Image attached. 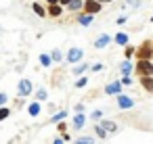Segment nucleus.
Here are the masks:
<instances>
[{
  "mask_svg": "<svg viewBox=\"0 0 153 144\" xmlns=\"http://www.w3.org/2000/svg\"><path fill=\"white\" fill-rule=\"evenodd\" d=\"M136 61H153V40H145L136 48Z\"/></svg>",
  "mask_w": 153,
  "mask_h": 144,
  "instance_id": "nucleus-1",
  "label": "nucleus"
},
{
  "mask_svg": "<svg viewBox=\"0 0 153 144\" xmlns=\"http://www.w3.org/2000/svg\"><path fill=\"white\" fill-rule=\"evenodd\" d=\"M134 73L138 77H153V61H136Z\"/></svg>",
  "mask_w": 153,
  "mask_h": 144,
  "instance_id": "nucleus-2",
  "label": "nucleus"
},
{
  "mask_svg": "<svg viewBox=\"0 0 153 144\" xmlns=\"http://www.w3.org/2000/svg\"><path fill=\"white\" fill-rule=\"evenodd\" d=\"M32 92H34V84H32V79H27V77L19 79V84H17V96H19V98H27Z\"/></svg>",
  "mask_w": 153,
  "mask_h": 144,
  "instance_id": "nucleus-3",
  "label": "nucleus"
},
{
  "mask_svg": "<svg viewBox=\"0 0 153 144\" xmlns=\"http://www.w3.org/2000/svg\"><path fill=\"white\" fill-rule=\"evenodd\" d=\"M82 59H84V50L78 48V46H71V48L67 50V54H65V61L71 63V65H78Z\"/></svg>",
  "mask_w": 153,
  "mask_h": 144,
  "instance_id": "nucleus-4",
  "label": "nucleus"
},
{
  "mask_svg": "<svg viewBox=\"0 0 153 144\" xmlns=\"http://www.w3.org/2000/svg\"><path fill=\"white\" fill-rule=\"evenodd\" d=\"M103 11V4L99 2V0H84V11L82 13H86V15H99Z\"/></svg>",
  "mask_w": 153,
  "mask_h": 144,
  "instance_id": "nucleus-5",
  "label": "nucleus"
},
{
  "mask_svg": "<svg viewBox=\"0 0 153 144\" xmlns=\"http://www.w3.org/2000/svg\"><path fill=\"white\" fill-rule=\"evenodd\" d=\"M117 107H120L122 111H128V109L134 107V98H130V96H126V94H117Z\"/></svg>",
  "mask_w": 153,
  "mask_h": 144,
  "instance_id": "nucleus-6",
  "label": "nucleus"
},
{
  "mask_svg": "<svg viewBox=\"0 0 153 144\" xmlns=\"http://www.w3.org/2000/svg\"><path fill=\"white\" fill-rule=\"evenodd\" d=\"M111 42H113V38H111L109 34H101V36H99V38L94 40V48H97V50H101V48L109 46Z\"/></svg>",
  "mask_w": 153,
  "mask_h": 144,
  "instance_id": "nucleus-7",
  "label": "nucleus"
},
{
  "mask_svg": "<svg viewBox=\"0 0 153 144\" xmlns=\"http://www.w3.org/2000/svg\"><path fill=\"white\" fill-rule=\"evenodd\" d=\"M120 73H122V77H130V73H134V65H132V61H122L120 63Z\"/></svg>",
  "mask_w": 153,
  "mask_h": 144,
  "instance_id": "nucleus-8",
  "label": "nucleus"
},
{
  "mask_svg": "<svg viewBox=\"0 0 153 144\" xmlns=\"http://www.w3.org/2000/svg\"><path fill=\"white\" fill-rule=\"evenodd\" d=\"M105 94H109V96L122 94V82H111V84H107V86H105Z\"/></svg>",
  "mask_w": 153,
  "mask_h": 144,
  "instance_id": "nucleus-9",
  "label": "nucleus"
},
{
  "mask_svg": "<svg viewBox=\"0 0 153 144\" xmlns=\"http://www.w3.org/2000/svg\"><path fill=\"white\" fill-rule=\"evenodd\" d=\"M46 15L53 17V19H59V17L63 15V7H61V4H48V7H46Z\"/></svg>",
  "mask_w": 153,
  "mask_h": 144,
  "instance_id": "nucleus-10",
  "label": "nucleus"
},
{
  "mask_svg": "<svg viewBox=\"0 0 153 144\" xmlns=\"http://www.w3.org/2000/svg\"><path fill=\"white\" fill-rule=\"evenodd\" d=\"M99 123H101V127H103L107 134H115V132H117V123L111 121V119H101Z\"/></svg>",
  "mask_w": 153,
  "mask_h": 144,
  "instance_id": "nucleus-11",
  "label": "nucleus"
},
{
  "mask_svg": "<svg viewBox=\"0 0 153 144\" xmlns=\"http://www.w3.org/2000/svg\"><path fill=\"white\" fill-rule=\"evenodd\" d=\"M71 125H74V129H82L86 125V115L84 113H76V117L71 119Z\"/></svg>",
  "mask_w": 153,
  "mask_h": 144,
  "instance_id": "nucleus-12",
  "label": "nucleus"
},
{
  "mask_svg": "<svg viewBox=\"0 0 153 144\" xmlns=\"http://www.w3.org/2000/svg\"><path fill=\"white\" fill-rule=\"evenodd\" d=\"M40 111H42V104H40L38 100H32V102L27 104V113H30V117H38Z\"/></svg>",
  "mask_w": 153,
  "mask_h": 144,
  "instance_id": "nucleus-13",
  "label": "nucleus"
},
{
  "mask_svg": "<svg viewBox=\"0 0 153 144\" xmlns=\"http://www.w3.org/2000/svg\"><path fill=\"white\" fill-rule=\"evenodd\" d=\"M88 69H90V65H88V63H80V65H76V67L71 69V73H74L76 77H82Z\"/></svg>",
  "mask_w": 153,
  "mask_h": 144,
  "instance_id": "nucleus-14",
  "label": "nucleus"
},
{
  "mask_svg": "<svg viewBox=\"0 0 153 144\" xmlns=\"http://www.w3.org/2000/svg\"><path fill=\"white\" fill-rule=\"evenodd\" d=\"M138 82H140V86H143L145 92L153 94V77H138Z\"/></svg>",
  "mask_w": 153,
  "mask_h": 144,
  "instance_id": "nucleus-15",
  "label": "nucleus"
},
{
  "mask_svg": "<svg viewBox=\"0 0 153 144\" xmlns=\"http://www.w3.org/2000/svg\"><path fill=\"white\" fill-rule=\"evenodd\" d=\"M67 11H71V13H82V11H84V0H71L69 7H67Z\"/></svg>",
  "mask_w": 153,
  "mask_h": 144,
  "instance_id": "nucleus-16",
  "label": "nucleus"
},
{
  "mask_svg": "<svg viewBox=\"0 0 153 144\" xmlns=\"http://www.w3.org/2000/svg\"><path fill=\"white\" fill-rule=\"evenodd\" d=\"M78 23L82 27H88L92 23V15H86V13H78Z\"/></svg>",
  "mask_w": 153,
  "mask_h": 144,
  "instance_id": "nucleus-17",
  "label": "nucleus"
},
{
  "mask_svg": "<svg viewBox=\"0 0 153 144\" xmlns=\"http://www.w3.org/2000/svg\"><path fill=\"white\" fill-rule=\"evenodd\" d=\"M128 40H130V38H128V34H124V32H120V34H115V36H113V42H115V44H120V46H128Z\"/></svg>",
  "mask_w": 153,
  "mask_h": 144,
  "instance_id": "nucleus-18",
  "label": "nucleus"
},
{
  "mask_svg": "<svg viewBox=\"0 0 153 144\" xmlns=\"http://www.w3.org/2000/svg\"><path fill=\"white\" fill-rule=\"evenodd\" d=\"M40 65H42V67H51V65H53L51 52H42V54H40Z\"/></svg>",
  "mask_w": 153,
  "mask_h": 144,
  "instance_id": "nucleus-19",
  "label": "nucleus"
},
{
  "mask_svg": "<svg viewBox=\"0 0 153 144\" xmlns=\"http://www.w3.org/2000/svg\"><path fill=\"white\" fill-rule=\"evenodd\" d=\"M65 117H67V111L63 109V111H57L53 117H51V123H59V121H65Z\"/></svg>",
  "mask_w": 153,
  "mask_h": 144,
  "instance_id": "nucleus-20",
  "label": "nucleus"
},
{
  "mask_svg": "<svg viewBox=\"0 0 153 144\" xmlns=\"http://www.w3.org/2000/svg\"><path fill=\"white\" fill-rule=\"evenodd\" d=\"M32 11H34L38 17H46V9H44L40 2H34V4H32Z\"/></svg>",
  "mask_w": 153,
  "mask_h": 144,
  "instance_id": "nucleus-21",
  "label": "nucleus"
},
{
  "mask_svg": "<svg viewBox=\"0 0 153 144\" xmlns=\"http://www.w3.org/2000/svg\"><path fill=\"white\" fill-rule=\"evenodd\" d=\"M134 54H136V48L128 44V46H126V50H124V57H126V61H132V59H134Z\"/></svg>",
  "mask_w": 153,
  "mask_h": 144,
  "instance_id": "nucleus-22",
  "label": "nucleus"
},
{
  "mask_svg": "<svg viewBox=\"0 0 153 144\" xmlns=\"http://www.w3.org/2000/svg\"><path fill=\"white\" fill-rule=\"evenodd\" d=\"M46 98H48V90L38 88V90H36V100H38V102H42V100H46Z\"/></svg>",
  "mask_w": 153,
  "mask_h": 144,
  "instance_id": "nucleus-23",
  "label": "nucleus"
},
{
  "mask_svg": "<svg viewBox=\"0 0 153 144\" xmlns=\"http://www.w3.org/2000/svg\"><path fill=\"white\" fill-rule=\"evenodd\" d=\"M74 144H94V138L92 136H80L78 140H74Z\"/></svg>",
  "mask_w": 153,
  "mask_h": 144,
  "instance_id": "nucleus-24",
  "label": "nucleus"
},
{
  "mask_svg": "<svg viewBox=\"0 0 153 144\" xmlns=\"http://www.w3.org/2000/svg\"><path fill=\"white\" fill-rule=\"evenodd\" d=\"M51 57H53V63H61V61H63V52H61L59 48L51 50Z\"/></svg>",
  "mask_w": 153,
  "mask_h": 144,
  "instance_id": "nucleus-25",
  "label": "nucleus"
},
{
  "mask_svg": "<svg viewBox=\"0 0 153 144\" xmlns=\"http://www.w3.org/2000/svg\"><path fill=\"white\" fill-rule=\"evenodd\" d=\"M94 134H97L101 140H105V138H107V132L101 127V123H94Z\"/></svg>",
  "mask_w": 153,
  "mask_h": 144,
  "instance_id": "nucleus-26",
  "label": "nucleus"
},
{
  "mask_svg": "<svg viewBox=\"0 0 153 144\" xmlns=\"http://www.w3.org/2000/svg\"><path fill=\"white\" fill-rule=\"evenodd\" d=\"M9 115H11V109L9 107H0V121L9 119Z\"/></svg>",
  "mask_w": 153,
  "mask_h": 144,
  "instance_id": "nucleus-27",
  "label": "nucleus"
},
{
  "mask_svg": "<svg viewBox=\"0 0 153 144\" xmlns=\"http://www.w3.org/2000/svg\"><path fill=\"white\" fill-rule=\"evenodd\" d=\"M86 84H88V77H86V75H82V77L76 79V88H84Z\"/></svg>",
  "mask_w": 153,
  "mask_h": 144,
  "instance_id": "nucleus-28",
  "label": "nucleus"
},
{
  "mask_svg": "<svg viewBox=\"0 0 153 144\" xmlns=\"http://www.w3.org/2000/svg\"><path fill=\"white\" fill-rule=\"evenodd\" d=\"M90 119H92V121H97V123H99V121H101V119H103V111H92V113H90Z\"/></svg>",
  "mask_w": 153,
  "mask_h": 144,
  "instance_id": "nucleus-29",
  "label": "nucleus"
},
{
  "mask_svg": "<svg viewBox=\"0 0 153 144\" xmlns=\"http://www.w3.org/2000/svg\"><path fill=\"white\" fill-rule=\"evenodd\" d=\"M126 4L132 7V9H138V7L143 4V0H126Z\"/></svg>",
  "mask_w": 153,
  "mask_h": 144,
  "instance_id": "nucleus-30",
  "label": "nucleus"
},
{
  "mask_svg": "<svg viewBox=\"0 0 153 144\" xmlns=\"http://www.w3.org/2000/svg\"><path fill=\"white\" fill-rule=\"evenodd\" d=\"M57 129H59V134H65V132H67V123H65V121H59V123H57Z\"/></svg>",
  "mask_w": 153,
  "mask_h": 144,
  "instance_id": "nucleus-31",
  "label": "nucleus"
},
{
  "mask_svg": "<svg viewBox=\"0 0 153 144\" xmlns=\"http://www.w3.org/2000/svg\"><path fill=\"white\" fill-rule=\"evenodd\" d=\"M9 102V94L7 92H0V107H4Z\"/></svg>",
  "mask_w": 153,
  "mask_h": 144,
  "instance_id": "nucleus-32",
  "label": "nucleus"
},
{
  "mask_svg": "<svg viewBox=\"0 0 153 144\" xmlns=\"http://www.w3.org/2000/svg\"><path fill=\"white\" fill-rule=\"evenodd\" d=\"M126 21H128V17H126V15H122V17H117V19H115V25H124Z\"/></svg>",
  "mask_w": 153,
  "mask_h": 144,
  "instance_id": "nucleus-33",
  "label": "nucleus"
},
{
  "mask_svg": "<svg viewBox=\"0 0 153 144\" xmlns=\"http://www.w3.org/2000/svg\"><path fill=\"white\" fill-rule=\"evenodd\" d=\"M101 69H103V65H101V63H94V65H90V71H94V73H97V71H101Z\"/></svg>",
  "mask_w": 153,
  "mask_h": 144,
  "instance_id": "nucleus-34",
  "label": "nucleus"
},
{
  "mask_svg": "<svg viewBox=\"0 0 153 144\" xmlns=\"http://www.w3.org/2000/svg\"><path fill=\"white\" fill-rule=\"evenodd\" d=\"M120 82H122V86H130L132 84V77H122Z\"/></svg>",
  "mask_w": 153,
  "mask_h": 144,
  "instance_id": "nucleus-35",
  "label": "nucleus"
},
{
  "mask_svg": "<svg viewBox=\"0 0 153 144\" xmlns=\"http://www.w3.org/2000/svg\"><path fill=\"white\" fill-rule=\"evenodd\" d=\"M74 111H76V113H84V104H76Z\"/></svg>",
  "mask_w": 153,
  "mask_h": 144,
  "instance_id": "nucleus-36",
  "label": "nucleus"
},
{
  "mask_svg": "<svg viewBox=\"0 0 153 144\" xmlns=\"http://www.w3.org/2000/svg\"><path fill=\"white\" fill-rule=\"evenodd\" d=\"M61 138H63V142H69V140H71V136H69L67 132H65V134H61Z\"/></svg>",
  "mask_w": 153,
  "mask_h": 144,
  "instance_id": "nucleus-37",
  "label": "nucleus"
},
{
  "mask_svg": "<svg viewBox=\"0 0 153 144\" xmlns=\"http://www.w3.org/2000/svg\"><path fill=\"white\" fill-rule=\"evenodd\" d=\"M53 144H65V142H63V138L59 136V138H55V140H53Z\"/></svg>",
  "mask_w": 153,
  "mask_h": 144,
  "instance_id": "nucleus-38",
  "label": "nucleus"
},
{
  "mask_svg": "<svg viewBox=\"0 0 153 144\" xmlns=\"http://www.w3.org/2000/svg\"><path fill=\"white\" fill-rule=\"evenodd\" d=\"M69 2H71V0H59V4H61V7H69Z\"/></svg>",
  "mask_w": 153,
  "mask_h": 144,
  "instance_id": "nucleus-39",
  "label": "nucleus"
},
{
  "mask_svg": "<svg viewBox=\"0 0 153 144\" xmlns=\"http://www.w3.org/2000/svg\"><path fill=\"white\" fill-rule=\"evenodd\" d=\"M48 4H59V0H46Z\"/></svg>",
  "mask_w": 153,
  "mask_h": 144,
  "instance_id": "nucleus-40",
  "label": "nucleus"
},
{
  "mask_svg": "<svg viewBox=\"0 0 153 144\" xmlns=\"http://www.w3.org/2000/svg\"><path fill=\"white\" fill-rule=\"evenodd\" d=\"M101 4H107V2H113V0H99Z\"/></svg>",
  "mask_w": 153,
  "mask_h": 144,
  "instance_id": "nucleus-41",
  "label": "nucleus"
},
{
  "mask_svg": "<svg viewBox=\"0 0 153 144\" xmlns=\"http://www.w3.org/2000/svg\"><path fill=\"white\" fill-rule=\"evenodd\" d=\"M151 23H153V17H151Z\"/></svg>",
  "mask_w": 153,
  "mask_h": 144,
  "instance_id": "nucleus-42",
  "label": "nucleus"
}]
</instances>
